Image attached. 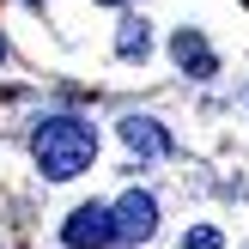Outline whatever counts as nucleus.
<instances>
[{"mask_svg":"<svg viewBox=\"0 0 249 249\" xmlns=\"http://www.w3.org/2000/svg\"><path fill=\"white\" fill-rule=\"evenodd\" d=\"M0 55H6V43H0Z\"/></svg>","mask_w":249,"mask_h":249,"instance_id":"9","label":"nucleus"},{"mask_svg":"<svg viewBox=\"0 0 249 249\" xmlns=\"http://www.w3.org/2000/svg\"><path fill=\"white\" fill-rule=\"evenodd\" d=\"M61 243L67 249H104V243H116V207H73L67 213V225H61Z\"/></svg>","mask_w":249,"mask_h":249,"instance_id":"2","label":"nucleus"},{"mask_svg":"<svg viewBox=\"0 0 249 249\" xmlns=\"http://www.w3.org/2000/svg\"><path fill=\"white\" fill-rule=\"evenodd\" d=\"M104 6H122V0H104Z\"/></svg>","mask_w":249,"mask_h":249,"instance_id":"8","label":"nucleus"},{"mask_svg":"<svg viewBox=\"0 0 249 249\" xmlns=\"http://www.w3.org/2000/svg\"><path fill=\"white\" fill-rule=\"evenodd\" d=\"M146 49H152L146 18H122V31H116V55H122V61H134V55H146Z\"/></svg>","mask_w":249,"mask_h":249,"instance_id":"6","label":"nucleus"},{"mask_svg":"<svg viewBox=\"0 0 249 249\" xmlns=\"http://www.w3.org/2000/svg\"><path fill=\"white\" fill-rule=\"evenodd\" d=\"M170 55H177V67H182V73H195V79H213V73H219L213 49H207V36L195 31V24H182V31L170 36Z\"/></svg>","mask_w":249,"mask_h":249,"instance_id":"4","label":"nucleus"},{"mask_svg":"<svg viewBox=\"0 0 249 249\" xmlns=\"http://www.w3.org/2000/svg\"><path fill=\"white\" fill-rule=\"evenodd\" d=\"M152 231H158V201L140 195V189H128L116 201V243H146Z\"/></svg>","mask_w":249,"mask_h":249,"instance_id":"3","label":"nucleus"},{"mask_svg":"<svg viewBox=\"0 0 249 249\" xmlns=\"http://www.w3.org/2000/svg\"><path fill=\"white\" fill-rule=\"evenodd\" d=\"M243 6H249V0H243Z\"/></svg>","mask_w":249,"mask_h":249,"instance_id":"10","label":"nucleus"},{"mask_svg":"<svg viewBox=\"0 0 249 249\" xmlns=\"http://www.w3.org/2000/svg\"><path fill=\"white\" fill-rule=\"evenodd\" d=\"M122 140H128L140 158H164V152H170V134L158 128L152 116H128V122H122Z\"/></svg>","mask_w":249,"mask_h":249,"instance_id":"5","label":"nucleus"},{"mask_svg":"<svg viewBox=\"0 0 249 249\" xmlns=\"http://www.w3.org/2000/svg\"><path fill=\"white\" fill-rule=\"evenodd\" d=\"M182 249H225V237H219L213 225H195L189 237H182Z\"/></svg>","mask_w":249,"mask_h":249,"instance_id":"7","label":"nucleus"},{"mask_svg":"<svg viewBox=\"0 0 249 249\" xmlns=\"http://www.w3.org/2000/svg\"><path fill=\"white\" fill-rule=\"evenodd\" d=\"M31 152H36V164H43V177L73 182L79 170H91V158H97V128L79 122V116H49V122H36Z\"/></svg>","mask_w":249,"mask_h":249,"instance_id":"1","label":"nucleus"}]
</instances>
